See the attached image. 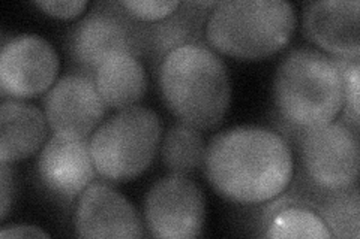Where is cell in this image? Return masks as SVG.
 Returning <instances> with one entry per match:
<instances>
[{"label": "cell", "mask_w": 360, "mask_h": 239, "mask_svg": "<svg viewBox=\"0 0 360 239\" xmlns=\"http://www.w3.org/2000/svg\"><path fill=\"white\" fill-rule=\"evenodd\" d=\"M202 168L213 190L236 203L272 200L295 175L290 145L260 126H238L213 136Z\"/></svg>", "instance_id": "1"}, {"label": "cell", "mask_w": 360, "mask_h": 239, "mask_svg": "<svg viewBox=\"0 0 360 239\" xmlns=\"http://www.w3.org/2000/svg\"><path fill=\"white\" fill-rule=\"evenodd\" d=\"M158 86L179 121L200 130L218 126L230 107L229 69L207 43L185 45L168 54L158 71Z\"/></svg>", "instance_id": "2"}, {"label": "cell", "mask_w": 360, "mask_h": 239, "mask_svg": "<svg viewBox=\"0 0 360 239\" xmlns=\"http://www.w3.org/2000/svg\"><path fill=\"white\" fill-rule=\"evenodd\" d=\"M276 114L299 132L324 126L342 111V78L332 57L309 48L290 51L274 78Z\"/></svg>", "instance_id": "3"}, {"label": "cell", "mask_w": 360, "mask_h": 239, "mask_svg": "<svg viewBox=\"0 0 360 239\" xmlns=\"http://www.w3.org/2000/svg\"><path fill=\"white\" fill-rule=\"evenodd\" d=\"M296 30L295 6L284 0L218 2L206 25V41L217 53L255 60L283 50Z\"/></svg>", "instance_id": "4"}, {"label": "cell", "mask_w": 360, "mask_h": 239, "mask_svg": "<svg viewBox=\"0 0 360 239\" xmlns=\"http://www.w3.org/2000/svg\"><path fill=\"white\" fill-rule=\"evenodd\" d=\"M162 138V121L144 107L120 109L90 136V154L99 177L127 183L148 169Z\"/></svg>", "instance_id": "5"}, {"label": "cell", "mask_w": 360, "mask_h": 239, "mask_svg": "<svg viewBox=\"0 0 360 239\" xmlns=\"http://www.w3.org/2000/svg\"><path fill=\"white\" fill-rule=\"evenodd\" d=\"M148 22L134 18L120 2H99L71 29L66 51L78 74L95 78L107 57L127 53L144 57Z\"/></svg>", "instance_id": "6"}, {"label": "cell", "mask_w": 360, "mask_h": 239, "mask_svg": "<svg viewBox=\"0 0 360 239\" xmlns=\"http://www.w3.org/2000/svg\"><path fill=\"white\" fill-rule=\"evenodd\" d=\"M296 148L305 178L324 190L357 183L360 166L359 128L342 118L303 130Z\"/></svg>", "instance_id": "7"}, {"label": "cell", "mask_w": 360, "mask_h": 239, "mask_svg": "<svg viewBox=\"0 0 360 239\" xmlns=\"http://www.w3.org/2000/svg\"><path fill=\"white\" fill-rule=\"evenodd\" d=\"M205 219V195L188 175H167L156 181L146 195L144 220L155 238H197L202 232Z\"/></svg>", "instance_id": "8"}, {"label": "cell", "mask_w": 360, "mask_h": 239, "mask_svg": "<svg viewBox=\"0 0 360 239\" xmlns=\"http://www.w3.org/2000/svg\"><path fill=\"white\" fill-rule=\"evenodd\" d=\"M59 72V57L53 45L38 35L11 36L0 53L2 100L29 99L49 92Z\"/></svg>", "instance_id": "9"}, {"label": "cell", "mask_w": 360, "mask_h": 239, "mask_svg": "<svg viewBox=\"0 0 360 239\" xmlns=\"http://www.w3.org/2000/svg\"><path fill=\"white\" fill-rule=\"evenodd\" d=\"M42 104L49 126L56 135L68 138H90L107 112L95 78L78 72L58 79Z\"/></svg>", "instance_id": "10"}, {"label": "cell", "mask_w": 360, "mask_h": 239, "mask_svg": "<svg viewBox=\"0 0 360 239\" xmlns=\"http://www.w3.org/2000/svg\"><path fill=\"white\" fill-rule=\"evenodd\" d=\"M96 168L90 154V138L53 135L38 158V178L49 195L71 203L95 183Z\"/></svg>", "instance_id": "11"}, {"label": "cell", "mask_w": 360, "mask_h": 239, "mask_svg": "<svg viewBox=\"0 0 360 239\" xmlns=\"http://www.w3.org/2000/svg\"><path fill=\"white\" fill-rule=\"evenodd\" d=\"M75 231L80 238H143L144 226L132 203L103 181L78 198Z\"/></svg>", "instance_id": "12"}, {"label": "cell", "mask_w": 360, "mask_h": 239, "mask_svg": "<svg viewBox=\"0 0 360 239\" xmlns=\"http://www.w3.org/2000/svg\"><path fill=\"white\" fill-rule=\"evenodd\" d=\"M359 0H319L303 6V33L332 57H360Z\"/></svg>", "instance_id": "13"}, {"label": "cell", "mask_w": 360, "mask_h": 239, "mask_svg": "<svg viewBox=\"0 0 360 239\" xmlns=\"http://www.w3.org/2000/svg\"><path fill=\"white\" fill-rule=\"evenodd\" d=\"M218 2H182L172 15L148 22L144 57L155 75L165 57L193 43H207L205 27ZM209 45V43H207Z\"/></svg>", "instance_id": "14"}, {"label": "cell", "mask_w": 360, "mask_h": 239, "mask_svg": "<svg viewBox=\"0 0 360 239\" xmlns=\"http://www.w3.org/2000/svg\"><path fill=\"white\" fill-rule=\"evenodd\" d=\"M47 138L45 114L21 99L0 105V162L14 163L35 154Z\"/></svg>", "instance_id": "15"}, {"label": "cell", "mask_w": 360, "mask_h": 239, "mask_svg": "<svg viewBox=\"0 0 360 239\" xmlns=\"http://www.w3.org/2000/svg\"><path fill=\"white\" fill-rule=\"evenodd\" d=\"M290 193L308 202L320 214L333 238L357 239L360 236V199L357 183L347 189L324 190L309 183L305 175L299 172Z\"/></svg>", "instance_id": "16"}, {"label": "cell", "mask_w": 360, "mask_h": 239, "mask_svg": "<svg viewBox=\"0 0 360 239\" xmlns=\"http://www.w3.org/2000/svg\"><path fill=\"white\" fill-rule=\"evenodd\" d=\"M95 83L107 108L120 111L143 99L148 90V74L137 57L116 53L98 66Z\"/></svg>", "instance_id": "17"}, {"label": "cell", "mask_w": 360, "mask_h": 239, "mask_svg": "<svg viewBox=\"0 0 360 239\" xmlns=\"http://www.w3.org/2000/svg\"><path fill=\"white\" fill-rule=\"evenodd\" d=\"M262 227L266 238H333L320 214L290 191L264 208Z\"/></svg>", "instance_id": "18"}, {"label": "cell", "mask_w": 360, "mask_h": 239, "mask_svg": "<svg viewBox=\"0 0 360 239\" xmlns=\"http://www.w3.org/2000/svg\"><path fill=\"white\" fill-rule=\"evenodd\" d=\"M206 146L200 129L179 121L164 135L161 144L162 163L172 174H193L205 166Z\"/></svg>", "instance_id": "19"}, {"label": "cell", "mask_w": 360, "mask_h": 239, "mask_svg": "<svg viewBox=\"0 0 360 239\" xmlns=\"http://www.w3.org/2000/svg\"><path fill=\"white\" fill-rule=\"evenodd\" d=\"M360 57L356 59H342L332 57L342 78V120L359 128V86H360Z\"/></svg>", "instance_id": "20"}, {"label": "cell", "mask_w": 360, "mask_h": 239, "mask_svg": "<svg viewBox=\"0 0 360 239\" xmlns=\"http://www.w3.org/2000/svg\"><path fill=\"white\" fill-rule=\"evenodd\" d=\"M128 13L143 22H155L172 15L180 2L174 0H123L120 2Z\"/></svg>", "instance_id": "21"}, {"label": "cell", "mask_w": 360, "mask_h": 239, "mask_svg": "<svg viewBox=\"0 0 360 239\" xmlns=\"http://www.w3.org/2000/svg\"><path fill=\"white\" fill-rule=\"evenodd\" d=\"M45 14L56 18H74L84 13L87 8L86 0H45V2L35 4Z\"/></svg>", "instance_id": "22"}, {"label": "cell", "mask_w": 360, "mask_h": 239, "mask_svg": "<svg viewBox=\"0 0 360 239\" xmlns=\"http://www.w3.org/2000/svg\"><path fill=\"white\" fill-rule=\"evenodd\" d=\"M15 172L8 163L0 165V190H2V212H0V220H5L8 217V212L13 207L14 195H15Z\"/></svg>", "instance_id": "23"}, {"label": "cell", "mask_w": 360, "mask_h": 239, "mask_svg": "<svg viewBox=\"0 0 360 239\" xmlns=\"http://www.w3.org/2000/svg\"><path fill=\"white\" fill-rule=\"evenodd\" d=\"M50 235L41 231L37 226L29 224H9L2 227L0 238H49Z\"/></svg>", "instance_id": "24"}]
</instances>
